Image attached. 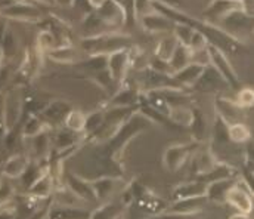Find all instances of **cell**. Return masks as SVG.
Instances as JSON below:
<instances>
[{"label": "cell", "instance_id": "cell-1", "mask_svg": "<svg viewBox=\"0 0 254 219\" xmlns=\"http://www.w3.org/2000/svg\"><path fill=\"white\" fill-rule=\"evenodd\" d=\"M81 46L89 55H110L123 49H130L131 42L128 36L117 33H101L84 39Z\"/></svg>", "mask_w": 254, "mask_h": 219}, {"label": "cell", "instance_id": "cell-2", "mask_svg": "<svg viewBox=\"0 0 254 219\" xmlns=\"http://www.w3.org/2000/svg\"><path fill=\"white\" fill-rule=\"evenodd\" d=\"M207 52H208L210 66L219 73V75L223 78V81L228 83L231 87H238V84H240L238 74L234 70L232 64L229 63L228 57L225 55V52L210 43L207 45Z\"/></svg>", "mask_w": 254, "mask_h": 219}, {"label": "cell", "instance_id": "cell-3", "mask_svg": "<svg viewBox=\"0 0 254 219\" xmlns=\"http://www.w3.org/2000/svg\"><path fill=\"white\" fill-rule=\"evenodd\" d=\"M225 203L231 205L241 214L250 215L253 212V197L252 190L244 181H234L225 196Z\"/></svg>", "mask_w": 254, "mask_h": 219}, {"label": "cell", "instance_id": "cell-4", "mask_svg": "<svg viewBox=\"0 0 254 219\" xmlns=\"http://www.w3.org/2000/svg\"><path fill=\"white\" fill-rule=\"evenodd\" d=\"M22 114V96L18 90H9L3 98L1 120L6 132H10L19 122Z\"/></svg>", "mask_w": 254, "mask_h": 219}, {"label": "cell", "instance_id": "cell-5", "mask_svg": "<svg viewBox=\"0 0 254 219\" xmlns=\"http://www.w3.org/2000/svg\"><path fill=\"white\" fill-rule=\"evenodd\" d=\"M95 13L107 27L119 28L127 21L126 9L116 0H102L98 6H95Z\"/></svg>", "mask_w": 254, "mask_h": 219}, {"label": "cell", "instance_id": "cell-6", "mask_svg": "<svg viewBox=\"0 0 254 219\" xmlns=\"http://www.w3.org/2000/svg\"><path fill=\"white\" fill-rule=\"evenodd\" d=\"M0 13L4 18L16 19V21H39L42 19V10L31 3H24V1H12L6 7L0 9Z\"/></svg>", "mask_w": 254, "mask_h": 219}, {"label": "cell", "instance_id": "cell-7", "mask_svg": "<svg viewBox=\"0 0 254 219\" xmlns=\"http://www.w3.org/2000/svg\"><path fill=\"white\" fill-rule=\"evenodd\" d=\"M190 146L187 144H176V146H169L166 151H164V155H163V163H164V167L170 172H176L179 170L187 158L190 157Z\"/></svg>", "mask_w": 254, "mask_h": 219}, {"label": "cell", "instance_id": "cell-8", "mask_svg": "<svg viewBox=\"0 0 254 219\" xmlns=\"http://www.w3.org/2000/svg\"><path fill=\"white\" fill-rule=\"evenodd\" d=\"M27 193H28V196H31L34 199H40V200L51 197L54 193V175L49 170L39 173L33 179V182L28 185Z\"/></svg>", "mask_w": 254, "mask_h": 219}, {"label": "cell", "instance_id": "cell-9", "mask_svg": "<svg viewBox=\"0 0 254 219\" xmlns=\"http://www.w3.org/2000/svg\"><path fill=\"white\" fill-rule=\"evenodd\" d=\"M140 25L143 27L145 31L148 33H152V34H157V33H170L173 31V27H175V22L172 19H169L167 16H164L163 13L160 12H154V13H149L146 16H142L139 19Z\"/></svg>", "mask_w": 254, "mask_h": 219}, {"label": "cell", "instance_id": "cell-10", "mask_svg": "<svg viewBox=\"0 0 254 219\" xmlns=\"http://www.w3.org/2000/svg\"><path fill=\"white\" fill-rule=\"evenodd\" d=\"M28 166H30V160L27 155L15 154V155H10L3 163L0 173L3 178H7V179H19L28 170Z\"/></svg>", "mask_w": 254, "mask_h": 219}, {"label": "cell", "instance_id": "cell-11", "mask_svg": "<svg viewBox=\"0 0 254 219\" xmlns=\"http://www.w3.org/2000/svg\"><path fill=\"white\" fill-rule=\"evenodd\" d=\"M128 64H130V51L123 49V51H119V52L108 55L107 70L111 75V78H114L116 81H120L126 74Z\"/></svg>", "mask_w": 254, "mask_h": 219}, {"label": "cell", "instance_id": "cell-12", "mask_svg": "<svg viewBox=\"0 0 254 219\" xmlns=\"http://www.w3.org/2000/svg\"><path fill=\"white\" fill-rule=\"evenodd\" d=\"M65 181H66L68 190L72 193V196L75 199L86 200V202H96V197H95V193H93L90 181L81 179L80 176L72 175V173H68Z\"/></svg>", "mask_w": 254, "mask_h": 219}, {"label": "cell", "instance_id": "cell-13", "mask_svg": "<svg viewBox=\"0 0 254 219\" xmlns=\"http://www.w3.org/2000/svg\"><path fill=\"white\" fill-rule=\"evenodd\" d=\"M244 110L241 107H238L235 104V101H228L225 98H219L216 101V114L226 123V125H232V123H243L241 117H243Z\"/></svg>", "mask_w": 254, "mask_h": 219}, {"label": "cell", "instance_id": "cell-14", "mask_svg": "<svg viewBox=\"0 0 254 219\" xmlns=\"http://www.w3.org/2000/svg\"><path fill=\"white\" fill-rule=\"evenodd\" d=\"M205 197H195V199H185V200H175L173 205L169 208V214L173 215H184V217H193L198 214L202 206L205 205Z\"/></svg>", "mask_w": 254, "mask_h": 219}, {"label": "cell", "instance_id": "cell-15", "mask_svg": "<svg viewBox=\"0 0 254 219\" xmlns=\"http://www.w3.org/2000/svg\"><path fill=\"white\" fill-rule=\"evenodd\" d=\"M48 219H89V212L75 206L66 205H51L46 214Z\"/></svg>", "mask_w": 254, "mask_h": 219}, {"label": "cell", "instance_id": "cell-16", "mask_svg": "<svg viewBox=\"0 0 254 219\" xmlns=\"http://www.w3.org/2000/svg\"><path fill=\"white\" fill-rule=\"evenodd\" d=\"M205 187L207 184L202 181H190L178 185L173 190V200H185V199H195V197H205Z\"/></svg>", "mask_w": 254, "mask_h": 219}, {"label": "cell", "instance_id": "cell-17", "mask_svg": "<svg viewBox=\"0 0 254 219\" xmlns=\"http://www.w3.org/2000/svg\"><path fill=\"white\" fill-rule=\"evenodd\" d=\"M237 9H244V4L241 1H232V0H214L204 12V15L216 18L217 21H222L228 13ZM246 10V9H244Z\"/></svg>", "mask_w": 254, "mask_h": 219}, {"label": "cell", "instance_id": "cell-18", "mask_svg": "<svg viewBox=\"0 0 254 219\" xmlns=\"http://www.w3.org/2000/svg\"><path fill=\"white\" fill-rule=\"evenodd\" d=\"M90 184H92L96 202H107L117 191L119 179H116V178H99V179L90 181Z\"/></svg>", "mask_w": 254, "mask_h": 219}, {"label": "cell", "instance_id": "cell-19", "mask_svg": "<svg viewBox=\"0 0 254 219\" xmlns=\"http://www.w3.org/2000/svg\"><path fill=\"white\" fill-rule=\"evenodd\" d=\"M232 179H219V181H211L205 187V199L208 202L214 203H225V196L229 187L232 185Z\"/></svg>", "mask_w": 254, "mask_h": 219}, {"label": "cell", "instance_id": "cell-20", "mask_svg": "<svg viewBox=\"0 0 254 219\" xmlns=\"http://www.w3.org/2000/svg\"><path fill=\"white\" fill-rule=\"evenodd\" d=\"M202 72H204L202 66L190 63L187 67H184L182 70L172 74V78L176 81L178 86H182V84L184 86H193L195 81L199 78V75H201Z\"/></svg>", "mask_w": 254, "mask_h": 219}, {"label": "cell", "instance_id": "cell-21", "mask_svg": "<svg viewBox=\"0 0 254 219\" xmlns=\"http://www.w3.org/2000/svg\"><path fill=\"white\" fill-rule=\"evenodd\" d=\"M167 117L175 123V125H179V126H184V128H190L195 122V113L193 110L187 107V105H173L169 108V113H167Z\"/></svg>", "mask_w": 254, "mask_h": 219}, {"label": "cell", "instance_id": "cell-22", "mask_svg": "<svg viewBox=\"0 0 254 219\" xmlns=\"http://www.w3.org/2000/svg\"><path fill=\"white\" fill-rule=\"evenodd\" d=\"M69 111V105L65 104V102H52L40 116V119L48 125V123H64V119L65 116L68 114Z\"/></svg>", "mask_w": 254, "mask_h": 219}, {"label": "cell", "instance_id": "cell-23", "mask_svg": "<svg viewBox=\"0 0 254 219\" xmlns=\"http://www.w3.org/2000/svg\"><path fill=\"white\" fill-rule=\"evenodd\" d=\"M48 57L58 64H71L77 60V51L69 45H58L57 48L46 52Z\"/></svg>", "mask_w": 254, "mask_h": 219}, {"label": "cell", "instance_id": "cell-24", "mask_svg": "<svg viewBox=\"0 0 254 219\" xmlns=\"http://www.w3.org/2000/svg\"><path fill=\"white\" fill-rule=\"evenodd\" d=\"M178 45H179V42H178V39L173 36V33H172L170 36L163 37V39L158 42L157 48H155V57L160 58V60H163V61H167V63H169V60L172 58V55H173V52L176 51Z\"/></svg>", "mask_w": 254, "mask_h": 219}, {"label": "cell", "instance_id": "cell-25", "mask_svg": "<svg viewBox=\"0 0 254 219\" xmlns=\"http://www.w3.org/2000/svg\"><path fill=\"white\" fill-rule=\"evenodd\" d=\"M188 64H190V48H187V46H184V45L179 43L178 48H176V51L173 52L172 58L169 60V66H170L172 72L176 73V72L182 70L184 67H187Z\"/></svg>", "mask_w": 254, "mask_h": 219}, {"label": "cell", "instance_id": "cell-26", "mask_svg": "<svg viewBox=\"0 0 254 219\" xmlns=\"http://www.w3.org/2000/svg\"><path fill=\"white\" fill-rule=\"evenodd\" d=\"M84 123H86V114L81 113L80 110H69L68 114L64 119L65 129H68L71 132H75V134L83 132Z\"/></svg>", "mask_w": 254, "mask_h": 219}, {"label": "cell", "instance_id": "cell-27", "mask_svg": "<svg viewBox=\"0 0 254 219\" xmlns=\"http://www.w3.org/2000/svg\"><path fill=\"white\" fill-rule=\"evenodd\" d=\"M252 134L250 129L244 123H232L228 125V140L234 144H246L250 141Z\"/></svg>", "mask_w": 254, "mask_h": 219}, {"label": "cell", "instance_id": "cell-28", "mask_svg": "<svg viewBox=\"0 0 254 219\" xmlns=\"http://www.w3.org/2000/svg\"><path fill=\"white\" fill-rule=\"evenodd\" d=\"M217 164V160L214 158V155L210 152V151H201L195 155L193 158V166L196 169V173L201 176V175H205L208 173L214 166Z\"/></svg>", "mask_w": 254, "mask_h": 219}, {"label": "cell", "instance_id": "cell-29", "mask_svg": "<svg viewBox=\"0 0 254 219\" xmlns=\"http://www.w3.org/2000/svg\"><path fill=\"white\" fill-rule=\"evenodd\" d=\"M122 212H123L122 206H119L116 203L105 202L98 209H95L92 214H89V219H114Z\"/></svg>", "mask_w": 254, "mask_h": 219}, {"label": "cell", "instance_id": "cell-30", "mask_svg": "<svg viewBox=\"0 0 254 219\" xmlns=\"http://www.w3.org/2000/svg\"><path fill=\"white\" fill-rule=\"evenodd\" d=\"M45 129H46V123H45L40 117L31 116V117H28V120L25 122L22 134H24L25 138H34V137L43 134Z\"/></svg>", "mask_w": 254, "mask_h": 219}, {"label": "cell", "instance_id": "cell-31", "mask_svg": "<svg viewBox=\"0 0 254 219\" xmlns=\"http://www.w3.org/2000/svg\"><path fill=\"white\" fill-rule=\"evenodd\" d=\"M136 92L130 87H125L122 89L111 101V104L116 108H128L130 105H133L136 102Z\"/></svg>", "mask_w": 254, "mask_h": 219}, {"label": "cell", "instance_id": "cell-32", "mask_svg": "<svg viewBox=\"0 0 254 219\" xmlns=\"http://www.w3.org/2000/svg\"><path fill=\"white\" fill-rule=\"evenodd\" d=\"M75 135H77L75 132H71V131H68V129L60 131V132L54 137V140H51V141H52V146H57V149H60V151L66 149V148H69V146H75V141H77V137H75Z\"/></svg>", "mask_w": 254, "mask_h": 219}, {"label": "cell", "instance_id": "cell-33", "mask_svg": "<svg viewBox=\"0 0 254 219\" xmlns=\"http://www.w3.org/2000/svg\"><path fill=\"white\" fill-rule=\"evenodd\" d=\"M105 119V113L102 111H93L89 116H86V123H84V129L83 132L87 135H93L104 123Z\"/></svg>", "mask_w": 254, "mask_h": 219}, {"label": "cell", "instance_id": "cell-34", "mask_svg": "<svg viewBox=\"0 0 254 219\" xmlns=\"http://www.w3.org/2000/svg\"><path fill=\"white\" fill-rule=\"evenodd\" d=\"M173 36L178 39V42L184 46H190V37L193 34V27H190L188 24H175L173 27Z\"/></svg>", "mask_w": 254, "mask_h": 219}, {"label": "cell", "instance_id": "cell-35", "mask_svg": "<svg viewBox=\"0 0 254 219\" xmlns=\"http://www.w3.org/2000/svg\"><path fill=\"white\" fill-rule=\"evenodd\" d=\"M154 1L152 0H133V16L139 21L142 16L154 13Z\"/></svg>", "mask_w": 254, "mask_h": 219}, {"label": "cell", "instance_id": "cell-36", "mask_svg": "<svg viewBox=\"0 0 254 219\" xmlns=\"http://www.w3.org/2000/svg\"><path fill=\"white\" fill-rule=\"evenodd\" d=\"M37 43H39L40 51H43V52H49L51 49H54V48L58 46L55 34L52 31H49V30L40 31V34L37 37Z\"/></svg>", "mask_w": 254, "mask_h": 219}, {"label": "cell", "instance_id": "cell-37", "mask_svg": "<svg viewBox=\"0 0 254 219\" xmlns=\"http://www.w3.org/2000/svg\"><path fill=\"white\" fill-rule=\"evenodd\" d=\"M254 102V92L250 87H243L238 95H237V99H235V104L238 107H241L243 110H249L253 107Z\"/></svg>", "mask_w": 254, "mask_h": 219}, {"label": "cell", "instance_id": "cell-38", "mask_svg": "<svg viewBox=\"0 0 254 219\" xmlns=\"http://www.w3.org/2000/svg\"><path fill=\"white\" fill-rule=\"evenodd\" d=\"M107 60H108V55H90V60L86 64V67L93 69L96 72H99V70L104 72V70H107Z\"/></svg>", "mask_w": 254, "mask_h": 219}, {"label": "cell", "instance_id": "cell-39", "mask_svg": "<svg viewBox=\"0 0 254 219\" xmlns=\"http://www.w3.org/2000/svg\"><path fill=\"white\" fill-rule=\"evenodd\" d=\"M16 51V45H15V37L12 31H7L3 36V54L6 57H12Z\"/></svg>", "mask_w": 254, "mask_h": 219}, {"label": "cell", "instance_id": "cell-40", "mask_svg": "<svg viewBox=\"0 0 254 219\" xmlns=\"http://www.w3.org/2000/svg\"><path fill=\"white\" fill-rule=\"evenodd\" d=\"M4 206L0 208V219H13V208H9L7 202L3 203Z\"/></svg>", "mask_w": 254, "mask_h": 219}, {"label": "cell", "instance_id": "cell-41", "mask_svg": "<svg viewBox=\"0 0 254 219\" xmlns=\"http://www.w3.org/2000/svg\"><path fill=\"white\" fill-rule=\"evenodd\" d=\"M152 1H158V3H163V4H167L172 7H175L179 3V0H152Z\"/></svg>", "mask_w": 254, "mask_h": 219}, {"label": "cell", "instance_id": "cell-42", "mask_svg": "<svg viewBox=\"0 0 254 219\" xmlns=\"http://www.w3.org/2000/svg\"><path fill=\"white\" fill-rule=\"evenodd\" d=\"M229 219H252V218H250V215H247V214H241V212H238V214H235V215H231Z\"/></svg>", "mask_w": 254, "mask_h": 219}, {"label": "cell", "instance_id": "cell-43", "mask_svg": "<svg viewBox=\"0 0 254 219\" xmlns=\"http://www.w3.org/2000/svg\"><path fill=\"white\" fill-rule=\"evenodd\" d=\"M57 1L61 3V4H65V6H71L74 0H57Z\"/></svg>", "mask_w": 254, "mask_h": 219}, {"label": "cell", "instance_id": "cell-44", "mask_svg": "<svg viewBox=\"0 0 254 219\" xmlns=\"http://www.w3.org/2000/svg\"><path fill=\"white\" fill-rule=\"evenodd\" d=\"M114 219H125V214H123V212H122V214H119V215H117Z\"/></svg>", "mask_w": 254, "mask_h": 219}, {"label": "cell", "instance_id": "cell-45", "mask_svg": "<svg viewBox=\"0 0 254 219\" xmlns=\"http://www.w3.org/2000/svg\"><path fill=\"white\" fill-rule=\"evenodd\" d=\"M1 178H3V176H1V173H0V190H1Z\"/></svg>", "mask_w": 254, "mask_h": 219}, {"label": "cell", "instance_id": "cell-46", "mask_svg": "<svg viewBox=\"0 0 254 219\" xmlns=\"http://www.w3.org/2000/svg\"><path fill=\"white\" fill-rule=\"evenodd\" d=\"M232 1H241V3H243V0H232ZM243 4H244V3H243ZM244 9H246V7H244Z\"/></svg>", "mask_w": 254, "mask_h": 219}]
</instances>
